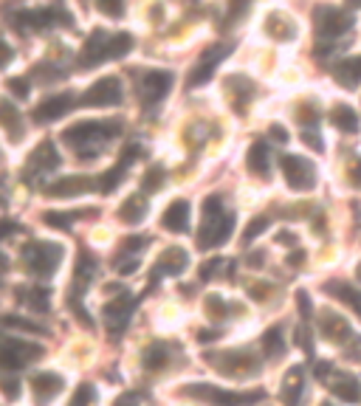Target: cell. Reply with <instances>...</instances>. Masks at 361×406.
<instances>
[{
	"label": "cell",
	"instance_id": "cell-54",
	"mask_svg": "<svg viewBox=\"0 0 361 406\" xmlns=\"http://www.w3.org/2000/svg\"><path fill=\"white\" fill-rule=\"evenodd\" d=\"M347 3H350V6H361V0H347Z\"/></svg>",
	"mask_w": 361,
	"mask_h": 406
},
{
	"label": "cell",
	"instance_id": "cell-40",
	"mask_svg": "<svg viewBox=\"0 0 361 406\" xmlns=\"http://www.w3.org/2000/svg\"><path fill=\"white\" fill-rule=\"evenodd\" d=\"M96 9L105 15V17H124V0H96Z\"/></svg>",
	"mask_w": 361,
	"mask_h": 406
},
{
	"label": "cell",
	"instance_id": "cell-19",
	"mask_svg": "<svg viewBox=\"0 0 361 406\" xmlns=\"http://www.w3.org/2000/svg\"><path fill=\"white\" fill-rule=\"evenodd\" d=\"M31 389H34L37 403H48V400H54V398L65 389V381H62V375L45 370V373H37V375L31 378Z\"/></svg>",
	"mask_w": 361,
	"mask_h": 406
},
{
	"label": "cell",
	"instance_id": "cell-4",
	"mask_svg": "<svg viewBox=\"0 0 361 406\" xmlns=\"http://www.w3.org/2000/svg\"><path fill=\"white\" fill-rule=\"evenodd\" d=\"M65 251L59 243H29L23 248V262L34 277H51L59 268Z\"/></svg>",
	"mask_w": 361,
	"mask_h": 406
},
{
	"label": "cell",
	"instance_id": "cell-55",
	"mask_svg": "<svg viewBox=\"0 0 361 406\" xmlns=\"http://www.w3.org/2000/svg\"><path fill=\"white\" fill-rule=\"evenodd\" d=\"M358 280H361V262H358Z\"/></svg>",
	"mask_w": 361,
	"mask_h": 406
},
{
	"label": "cell",
	"instance_id": "cell-20",
	"mask_svg": "<svg viewBox=\"0 0 361 406\" xmlns=\"http://www.w3.org/2000/svg\"><path fill=\"white\" fill-rule=\"evenodd\" d=\"M316 29H319L325 37H339V34H344V31L350 29V23H347V17H344L339 9L325 6V9H319V15H316Z\"/></svg>",
	"mask_w": 361,
	"mask_h": 406
},
{
	"label": "cell",
	"instance_id": "cell-13",
	"mask_svg": "<svg viewBox=\"0 0 361 406\" xmlns=\"http://www.w3.org/2000/svg\"><path fill=\"white\" fill-rule=\"evenodd\" d=\"M74 93H57V96H48V99H43L37 107H34V121L37 124H48V121H57V119H62L71 107H74Z\"/></svg>",
	"mask_w": 361,
	"mask_h": 406
},
{
	"label": "cell",
	"instance_id": "cell-42",
	"mask_svg": "<svg viewBox=\"0 0 361 406\" xmlns=\"http://www.w3.org/2000/svg\"><path fill=\"white\" fill-rule=\"evenodd\" d=\"M0 392H3L9 400H17V395H20V381L17 378H0Z\"/></svg>",
	"mask_w": 361,
	"mask_h": 406
},
{
	"label": "cell",
	"instance_id": "cell-38",
	"mask_svg": "<svg viewBox=\"0 0 361 406\" xmlns=\"http://www.w3.org/2000/svg\"><path fill=\"white\" fill-rule=\"evenodd\" d=\"M3 324H6V327H15V330L34 333V336H45V324H37V322H31V319H23V316H15V313L3 316Z\"/></svg>",
	"mask_w": 361,
	"mask_h": 406
},
{
	"label": "cell",
	"instance_id": "cell-24",
	"mask_svg": "<svg viewBox=\"0 0 361 406\" xmlns=\"http://www.w3.org/2000/svg\"><path fill=\"white\" fill-rule=\"evenodd\" d=\"M327 291H330V296H336L339 302H344V305L361 319V291H358V288H353L350 283L333 280V283H327Z\"/></svg>",
	"mask_w": 361,
	"mask_h": 406
},
{
	"label": "cell",
	"instance_id": "cell-2",
	"mask_svg": "<svg viewBox=\"0 0 361 406\" xmlns=\"http://www.w3.org/2000/svg\"><path fill=\"white\" fill-rule=\"evenodd\" d=\"M121 130L119 121H77V124H71L68 130H62V142L71 147V150H77L82 158H88V153L94 156L96 153V144L108 142L110 135H116Z\"/></svg>",
	"mask_w": 361,
	"mask_h": 406
},
{
	"label": "cell",
	"instance_id": "cell-48",
	"mask_svg": "<svg viewBox=\"0 0 361 406\" xmlns=\"http://www.w3.org/2000/svg\"><path fill=\"white\" fill-rule=\"evenodd\" d=\"M17 223L15 220H0V240H3V237H12V234H17Z\"/></svg>",
	"mask_w": 361,
	"mask_h": 406
},
{
	"label": "cell",
	"instance_id": "cell-52",
	"mask_svg": "<svg viewBox=\"0 0 361 406\" xmlns=\"http://www.w3.org/2000/svg\"><path fill=\"white\" fill-rule=\"evenodd\" d=\"M271 133H274L277 142H285V139H288V135H285V127H271Z\"/></svg>",
	"mask_w": 361,
	"mask_h": 406
},
{
	"label": "cell",
	"instance_id": "cell-1",
	"mask_svg": "<svg viewBox=\"0 0 361 406\" xmlns=\"http://www.w3.org/2000/svg\"><path fill=\"white\" fill-rule=\"evenodd\" d=\"M235 232V215L223 209L221 195H209L200 209V232L198 246L200 248H218L223 246Z\"/></svg>",
	"mask_w": 361,
	"mask_h": 406
},
{
	"label": "cell",
	"instance_id": "cell-11",
	"mask_svg": "<svg viewBox=\"0 0 361 406\" xmlns=\"http://www.w3.org/2000/svg\"><path fill=\"white\" fill-rule=\"evenodd\" d=\"M229 54V45H218V48H209L200 59H198V65L189 71V80H186V85L189 88H200V85H206L212 77H214V68H218V62L223 59Z\"/></svg>",
	"mask_w": 361,
	"mask_h": 406
},
{
	"label": "cell",
	"instance_id": "cell-23",
	"mask_svg": "<svg viewBox=\"0 0 361 406\" xmlns=\"http://www.w3.org/2000/svg\"><path fill=\"white\" fill-rule=\"evenodd\" d=\"M246 167H249V172H254V175H260V178H268V172H271V156H268L265 142H254V144L249 147V153H246Z\"/></svg>",
	"mask_w": 361,
	"mask_h": 406
},
{
	"label": "cell",
	"instance_id": "cell-50",
	"mask_svg": "<svg viewBox=\"0 0 361 406\" xmlns=\"http://www.w3.org/2000/svg\"><path fill=\"white\" fill-rule=\"evenodd\" d=\"M350 181H353V186H361V158L353 161V167H350Z\"/></svg>",
	"mask_w": 361,
	"mask_h": 406
},
{
	"label": "cell",
	"instance_id": "cell-9",
	"mask_svg": "<svg viewBox=\"0 0 361 406\" xmlns=\"http://www.w3.org/2000/svg\"><path fill=\"white\" fill-rule=\"evenodd\" d=\"M59 164H62V158H59V153H57L54 142H48V139H45V142H40V144L34 147V153L29 156V164H26V178L54 172Z\"/></svg>",
	"mask_w": 361,
	"mask_h": 406
},
{
	"label": "cell",
	"instance_id": "cell-32",
	"mask_svg": "<svg viewBox=\"0 0 361 406\" xmlns=\"http://www.w3.org/2000/svg\"><path fill=\"white\" fill-rule=\"evenodd\" d=\"M330 121H333V127H339L341 133H355V130H358V116H355V110L347 107V105L333 107Z\"/></svg>",
	"mask_w": 361,
	"mask_h": 406
},
{
	"label": "cell",
	"instance_id": "cell-49",
	"mask_svg": "<svg viewBox=\"0 0 361 406\" xmlns=\"http://www.w3.org/2000/svg\"><path fill=\"white\" fill-rule=\"evenodd\" d=\"M12 59H15V51H12V45L0 43V68H6V65H9Z\"/></svg>",
	"mask_w": 361,
	"mask_h": 406
},
{
	"label": "cell",
	"instance_id": "cell-10",
	"mask_svg": "<svg viewBox=\"0 0 361 406\" xmlns=\"http://www.w3.org/2000/svg\"><path fill=\"white\" fill-rule=\"evenodd\" d=\"M138 156H141V147L138 144H127L121 153H119V161H116V167H110L102 178H99V189L108 195V192H113L119 183H121V178H124V172L138 161Z\"/></svg>",
	"mask_w": 361,
	"mask_h": 406
},
{
	"label": "cell",
	"instance_id": "cell-44",
	"mask_svg": "<svg viewBox=\"0 0 361 406\" xmlns=\"http://www.w3.org/2000/svg\"><path fill=\"white\" fill-rule=\"evenodd\" d=\"M265 226H268V220H265V218H254V220L249 223V229H246L243 240H246V243H251L257 234H263V232H265Z\"/></svg>",
	"mask_w": 361,
	"mask_h": 406
},
{
	"label": "cell",
	"instance_id": "cell-36",
	"mask_svg": "<svg viewBox=\"0 0 361 406\" xmlns=\"http://www.w3.org/2000/svg\"><path fill=\"white\" fill-rule=\"evenodd\" d=\"M77 218H80V212H57V209H51V212L43 215V220H45L51 229H59V232H68L71 226H74Z\"/></svg>",
	"mask_w": 361,
	"mask_h": 406
},
{
	"label": "cell",
	"instance_id": "cell-26",
	"mask_svg": "<svg viewBox=\"0 0 361 406\" xmlns=\"http://www.w3.org/2000/svg\"><path fill=\"white\" fill-rule=\"evenodd\" d=\"M302 389H305V381H302V367H294L291 373L285 375V381H282V400H285V406H297V400H300Z\"/></svg>",
	"mask_w": 361,
	"mask_h": 406
},
{
	"label": "cell",
	"instance_id": "cell-51",
	"mask_svg": "<svg viewBox=\"0 0 361 406\" xmlns=\"http://www.w3.org/2000/svg\"><path fill=\"white\" fill-rule=\"evenodd\" d=\"M297 302H300V310L305 313V319H311V299L305 296V291H302V294L297 296Z\"/></svg>",
	"mask_w": 361,
	"mask_h": 406
},
{
	"label": "cell",
	"instance_id": "cell-35",
	"mask_svg": "<svg viewBox=\"0 0 361 406\" xmlns=\"http://www.w3.org/2000/svg\"><path fill=\"white\" fill-rule=\"evenodd\" d=\"M17 299L23 302V305H29V308H34V310H48V291H43V288H20L17 291Z\"/></svg>",
	"mask_w": 361,
	"mask_h": 406
},
{
	"label": "cell",
	"instance_id": "cell-56",
	"mask_svg": "<svg viewBox=\"0 0 361 406\" xmlns=\"http://www.w3.org/2000/svg\"><path fill=\"white\" fill-rule=\"evenodd\" d=\"M322 406H333V403H327V400H325V403H322Z\"/></svg>",
	"mask_w": 361,
	"mask_h": 406
},
{
	"label": "cell",
	"instance_id": "cell-17",
	"mask_svg": "<svg viewBox=\"0 0 361 406\" xmlns=\"http://www.w3.org/2000/svg\"><path fill=\"white\" fill-rule=\"evenodd\" d=\"M130 313H133V299L130 296H119L110 305H105V322H108L110 336H121V330L130 322Z\"/></svg>",
	"mask_w": 361,
	"mask_h": 406
},
{
	"label": "cell",
	"instance_id": "cell-41",
	"mask_svg": "<svg viewBox=\"0 0 361 406\" xmlns=\"http://www.w3.org/2000/svg\"><path fill=\"white\" fill-rule=\"evenodd\" d=\"M206 313L212 316V319H226V313H229V305L221 299V296H206Z\"/></svg>",
	"mask_w": 361,
	"mask_h": 406
},
{
	"label": "cell",
	"instance_id": "cell-43",
	"mask_svg": "<svg viewBox=\"0 0 361 406\" xmlns=\"http://www.w3.org/2000/svg\"><path fill=\"white\" fill-rule=\"evenodd\" d=\"M6 88H9V91H12V96H17V99H26V96H29V80H23V77L9 80V82H6Z\"/></svg>",
	"mask_w": 361,
	"mask_h": 406
},
{
	"label": "cell",
	"instance_id": "cell-33",
	"mask_svg": "<svg viewBox=\"0 0 361 406\" xmlns=\"http://www.w3.org/2000/svg\"><path fill=\"white\" fill-rule=\"evenodd\" d=\"M322 333L330 336L333 342H341V338L350 336V327H347V322H344L341 316H336V313H325V316H322Z\"/></svg>",
	"mask_w": 361,
	"mask_h": 406
},
{
	"label": "cell",
	"instance_id": "cell-8",
	"mask_svg": "<svg viewBox=\"0 0 361 406\" xmlns=\"http://www.w3.org/2000/svg\"><path fill=\"white\" fill-rule=\"evenodd\" d=\"M121 99H124V93H121L119 77H102L85 91L82 105H88V107H113V105H121Z\"/></svg>",
	"mask_w": 361,
	"mask_h": 406
},
{
	"label": "cell",
	"instance_id": "cell-45",
	"mask_svg": "<svg viewBox=\"0 0 361 406\" xmlns=\"http://www.w3.org/2000/svg\"><path fill=\"white\" fill-rule=\"evenodd\" d=\"M144 243H147V240H144V237H127V240H121V254H133L135 257V251H141V246Z\"/></svg>",
	"mask_w": 361,
	"mask_h": 406
},
{
	"label": "cell",
	"instance_id": "cell-7",
	"mask_svg": "<svg viewBox=\"0 0 361 406\" xmlns=\"http://www.w3.org/2000/svg\"><path fill=\"white\" fill-rule=\"evenodd\" d=\"M279 167H282V175L288 181L294 192H311L316 186V167L311 158H302V156H282L279 158Z\"/></svg>",
	"mask_w": 361,
	"mask_h": 406
},
{
	"label": "cell",
	"instance_id": "cell-53",
	"mask_svg": "<svg viewBox=\"0 0 361 406\" xmlns=\"http://www.w3.org/2000/svg\"><path fill=\"white\" fill-rule=\"evenodd\" d=\"M6 265H9V262H6V257H3V254H0V268H6Z\"/></svg>",
	"mask_w": 361,
	"mask_h": 406
},
{
	"label": "cell",
	"instance_id": "cell-47",
	"mask_svg": "<svg viewBox=\"0 0 361 406\" xmlns=\"http://www.w3.org/2000/svg\"><path fill=\"white\" fill-rule=\"evenodd\" d=\"M316 135H319V133H314V130H302V142H305L308 147H314V150L319 153V150H322V142L316 139Z\"/></svg>",
	"mask_w": 361,
	"mask_h": 406
},
{
	"label": "cell",
	"instance_id": "cell-27",
	"mask_svg": "<svg viewBox=\"0 0 361 406\" xmlns=\"http://www.w3.org/2000/svg\"><path fill=\"white\" fill-rule=\"evenodd\" d=\"M119 218H121L124 223H130V226L141 223L144 218H147V200H144L141 195L127 197V200L121 203V209H119Z\"/></svg>",
	"mask_w": 361,
	"mask_h": 406
},
{
	"label": "cell",
	"instance_id": "cell-16",
	"mask_svg": "<svg viewBox=\"0 0 361 406\" xmlns=\"http://www.w3.org/2000/svg\"><path fill=\"white\" fill-rule=\"evenodd\" d=\"M265 34L271 37V40H277V43H291V40H297V34H300V29H297V23L288 17V15H282V12H271V15H265Z\"/></svg>",
	"mask_w": 361,
	"mask_h": 406
},
{
	"label": "cell",
	"instance_id": "cell-12",
	"mask_svg": "<svg viewBox=\"0 0 361 406\" xmlns=\"http://www.w3.org/2000/svg\"><path fill=\"white\" fill-rule=\"evenodd\" d=\"M172 82H175V77L170 71H147L141 77V99H144V105L161 102L170 93Z\"/></svg>",
	"mask_w": 361,
	"mask_h": 406
},
{
	"label": "cell",
	"instance_id": "cell-14",
	"mask_svg": "<svg viewBox=\"0 0 361 406\" xmlns=\"http://www.w3.org/2000/svg\"><path fill=\"white\" fill-rule=\"evenodd\" d=\"M91 189H94V178L68 175V178H59V181L48 183L45 195H51V197H80V195H88Z\"/></svg>",
	"mask_w": 361,
	"mask_h": 406
},
{
	"label": "cell",
	"instance_id": "cell-34",
	"mask_svg": "<svg viewBox=\"0 0 361 406\" xmlns=\"http://www.w3.org/2000/svg\"><path fill=\"white\" fill-rule=\"evenodd\" d=\"M133 51V37L127 31H119L113 37H108V59H121Z\"/></svg>",
	"mask_w": 361,
	"mask_h": 406
},
{
	"label": "cell",
	"instance_id": "cell-31",
	"mask_svg": "<svg viewBox=\"0 0 361 406\" xmlns=\"http://www.w3.org/2000/svg\"><path fill=\"white\" fill-rule=\"evenodd\" d=\"M263 350H265L268 359H277V356L285 353V338H282V327L279 324H274V327H268L263 333Z\"/></svg>",
	"mask_w": 361,
	"mask_h": 406
},
{
	"label": "cell",
	"instance_id": "cell-29",
	"mask_svg": "<svg viewBox=\"0 0 361 406\" xmlns=\"http://www.w3.org/2000/svg\"><path fill=\"white\" fill-rule=\"evenodd\" d=\"M144 370H150V373H156V370H164L167 367V361H170V345H164V342H156V345H150L147 350H144Z\"/></svg>",
	"mask_w": 361,
	"mask_h": 406
},
{
	"label": "cell",
	"instance_id": "cell-18",
	"mask_svg": "<svg viewBox=\"0 0 361 406\" xmlns=\"http://www.w3.org/2000/svg\"><path fill=\"white\" fill-rule=\"evenodd\" d=\"M189 215H192L189 200H184V197L172 200L167 206V212L161 215V226L167 232H172V234H184V232H189Z\"/></svg>",
	"mask_w": 361,
	"mask_h": 406
},
{
	"label": "cell",
	"instance_id": "cell-28",
	"mask_svg": "<svg viewBox=\"0 0 361 406\" xmlns=\"http://www.w3.org/2000/svg\"><path fill=\"white\" fill-rule=\"evenodd\" d=\"M330 392H333L336 398L347 400V403H355V400L361 398V384H358V378H353V375H336V381L330 384Z\"/></svg>",
	"mask_w": 361,
	"mask_h": 406
},
{
	"label": "cell",
	"instance_id": "cell-46",
	"mask_svg": "<svg viewBox=\"0 0 361 406\" xmlns=\"http://www.w3.org/2000/svg\"><path fill=\"white\" fill-rule=\"evenodd\" d=\"M138 400H141V392H124L116 398L113 406H138Z\"/></svg>",
	"mask_w": 361,
	"mask_h": 406
},
{
	"label": "cell",
	"instance_id": "cell-37",
	"mask_svg": "<svg viewBox=\"0 0 361 406\" xmlns=\"http://www.w3.org/2000/svg\"><path fill=\"white\" fill-rule=\"evenodd\" d=\"M96 398H99L96 386L85 381V384H80V386L74 389V395H71L68 406H94V403H96Z\"/></svg>",
	"mask_w": 361,
	"mask_h": 406
},
{
	"label": "cell",
	"instance_id": "cell-22",
	"mask_svg": "<svg viewBox=\"0 0 361 406\" xmlns=\"http://www.w3.org/2000/svg\"><path fill=\"white\" fill-rule=\"evenodd\" d=\"M94 271H96V260H94V254L80 251L77 265H74V299H80V296H82L85 285L94 280Z\"/></svg>",
	"mask_w": 361,
	"mask_h": 406
},
{
	"label": "cell",
	"instance_id": "cell-3",
	"mask_svg": "<svg viewBox=\"0 0 361 406\" xmlns=\"http://www.w3.org/2000/svg\"><path fill=\"white\" fill-rule=\"evenodd\" d=\"M184 398H195L203 400L209 406H249L263 400V389H251V392H237V389H223L214 384H189L181 389Z\"/></svg>",
	"mask_w": 361,
	"mask_h": 406
},
{
	"label": "cell",
	"instance_id": "cell-25",
	"mask_svg": "<svg viewBox=\"0 0 361 406\" xmlns=\"http://www.w3.org/2000/svg\"><path fill=\"white\" fill-rule=\"evenodd\" d=\"M0 127L9 133L12 142H20L23 135V116L12 102H0Z\"/></svg>",
	"mask_w": 361,
	"mask_h": 406
},
{
	"label": "cell",
	"instance_id": "cell-39",
	"mask_svg": "<svg viewBox=\"0 0 361 406\" xmlns=\"http://www.w3.org/2000/svg\"><path fill=\"white\" fill-rule=\"evenodd\" d=\"M164 186V170L161 167H150L141 178V189L144 192H159Z\"/></svg>",
	"mask_w": 361,
	"mask_h": 406
},
{
	"label": "cell",
	"instance_id": "cell-15",
	"mask_svg": "<svg viewBox=\"0 0 361 406\" xmlns=\"http://www.w3.org/2000/svg\"><path fill=\"white\" fill-rule=\"evenodd\" d=\"M189 265V254L184 251V248H175V246H170L159 260H156V265H153V280H150V285L156 283V280H161L164 274H181V271Z\"/></svg>",
	"mask_w": 361,
	"mask_h": 406
},
{
	"label": "cell",
	"instance_id": "cell-5",
	"mask_svg": "<svg viewBox=\"0 0 361 406\" xmlns=\"http://www.w3.org/2000/svg\"><path fill=\"white\" fill-rule=\"evenodd\" d=\"M45 347L43 345H34V342H26V338H6L3 345H0V370H23L26 364L43 359Z\"/></svg>",
	"mask_w": 361,
	"mask_h": 406
},
{
	"label": "cell",
	"instance_id": "cell-6",
	"mask_svg": "<svg viewBox=\"0 0 361 406\" xmlns=\"http://www.w3.org/2000/svg\"><path fill=\"white\" fill-rule=\"evenodd\" d=\"M209 361H212V367L214 370H221V373H226V375H232V378H243V375H254L257 370H260V361H257V356L251 353V350H226V353H212V356H206Z\"/></svg>",
	"mask_w": 361,
	"mask_h": 406
},
{
	"label": "cell",
	"instance_id": "cell-30",
	"mask_svg": "<svg viewBox=\"0 0 361 406\" xmlns=\"http://www.w3.org/2000/svg\"><path fill=\"white\" fill-rule=\"evenodd\" d=\"M333 74H336L339 85H344V88L358 85V82H361V59H344Z\"/></svg>",
	"mask_w": 361,
	"mask_h": 406
},
{
	"label": "cell",
	"instance_id": "cell-21",
	"mask_svg": "<svg viewBox=\"0 0 361 406\" xmlns=\"http://www.w3.org/2000/svg\"><path fill=\"white\" fill-rule=\"evenodd\" d=\"M102 59H108V34L105 31H94L88 37V43L82 45V51H80V65L88 68V65H96Z\"/></svg>",
	"mask_w": 361,
	"mask_h": 406
}]
</instances>
